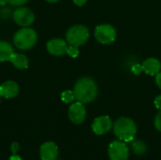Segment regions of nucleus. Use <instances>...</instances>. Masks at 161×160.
Returning <instances> with one entry per match:
<instances>
[{"label":"nucleus","instance_id":"nucleus-13","mask_svg":"<svg viewBox=\"0 0 161 160\" xmlns=\"http://www.w3.org/2000/svg\"><path fill=\"white\" fill-rule=\"evenodd\" d=\"M142 68L146 74L154 76L161 71V62L156 58H149L143 61Z\"/></svg>","mask_w":161,"mask_h":160},{"label":"nucleus","instance_id":"nucleus-1","mask_svg":"<svg viewBox=\"0 0 161 160\" xmlns=\"http://www.w3.org/2000/svg\"><path fill=\"white\" fill-rule=\"evenodd\" d=\"M74 93L75 100L82 104H89L93 102L98 94V87L92 77L84 76L79 78L74 87Z\"/></svg>","mask_w":161,"mask_h":160},{"label":"nucleus","instance_id":"nucleus-8","mask_svg":"<svg viewBox=\"0 0 161 160\" xmlns=\"http://www.w3.org/2000/svg\"><path fill=\"white\" fill-rule=\"evenodd\" d=\"M68 117L69 120L75 124H83L87 117V110L84 104L78 101H76L75 103H72L68 109Z\"/></svg>","mask_w":161,"mask_h":160},{"label":"nucleus","instance_id":"nucleus-24","mask_svg":"<svg viewBox=\"0 0 161 160\" xmlns=\"http://www.w3.org/2000/svg\"><path fill=\"white\" fill-rule=\"evenodd\" d=\"M156 83H157L158 87L161 90V71L156 75Z\"/></svg>","mask_w":161,"mask_h":160},{"label":"nucleus","instance_id":"nucleus-19","mask_svg":"<svg viewBox=\"0 0 161 160\" xmlns=\"http://www.w3.org/2000/svg\"><path fill=\"white\" fill-rule=\"evenodd\" d=\"M154 125H155V128L161 132V110H159V112L156 115L155 117V120H154Z\"/></svg>","mask_w":161,"mask_h":160},{"label":"nucleus","instance_id":"nucleus-25","mask_svg":"<svg viewBox=\"0 0 161 160\" xmlns=\"http://www.w3.org/2000/svg\"><path fill=\"white\" fill-rule=\"evenodd\" d=\"M8 160H23L22 159V157H19V156H17V155H12Z\"/></svg>","mask_w":161,"mask_h":160},{"label":"nucleus","instance_id":"nucleus-14","mask_svg":"<svg viewBox=\"0 0 161 160\" xmlns=\"http://www.w3.org/2000/svg\"><path fill=\"white\" fill-rule=\"evenodd\" d=\"M9 62L16 68L19 70H25L28 68L29 65V60L28 58L22 53H14L12 55V57L10 58Z\"/></svg>","mask_w":161,"mask_h":160},{"label":"nucleus","instance_id":"nucleus-15","mask_svg":"<svg viewBox=\"0 0 161 160\" xmlns=\"http://www.w3.org/2000/svg\"><path fill=\"white\" fill-rule=\"evenodd\" d=\"M13 54V46L6 41H0V62L9 61Z\"/></svg>","mask_w":161,"mask_h":160},{"label":"nucleus","instance_id":"nucleus-16","mask_svg":"<svg viewBox=\"0 0 161 160\" xmlns=\"http://www.w3.org/2000/svg\"><path fill=\"white\" fill-rule=\"evenodd\" d=\"M131 149L134 154L138 156H143L147 152V145L141 140H133L131 141Z\"/></svg>","mask_w":161,"mask_h":160},{"label":"nucleus","instance_id":"nucleus-6","mask_svg":"<svg viewBox=\"0 0 161 160\" xmlns=\"http://www.w3.org/2000/svg\"><path fill=\"white\" fill-rule=\"evenodd\" d=\"M108 155L109 160H128L130 151L126 142L123 141H113L108 145Z\"/></svg>","mask_w":161,"mask_h":160},{"label":"nucleus","instance_id":"nucleus-27","mask_svg":"<svg viewBox=\"0 0 161 160\" xmlns=\"http://www.w3.org/2000/svg\"><path fill=\"white\" fill-rule=\"evenodd\" d=\"M45 1H47V2H49V3H57V2L59 1V0H45Z\"/></svg>","mask_w":161,"mask_h":160},{"label":"nucleus","instance_id":"nucleus-20","mask_svg":"<svg viewBox=\"0 0 161 160\" xmlns=\"http://www.w3.org/2000/svg\"><path fill=\"white\" fill-rule=\"evenodd\" d=\"M8 4H10L11 6H14V7H22L25 4H26L28 0H8Z\"/></svg>","mask_w":161,"mask_h":160},{"label":"nucleus","instance_id":"nucleus-12","mask_svg":"<svg viewBox=\"0 0 161 160\" xmlns=\"http://www.w3.org/2000/svg\"><path fill=\"white\" fill-rule=\"evenodd\" d=\"M20 91L19 85L16 81L7 80L0 85V96L6 99H11L18 95Z\"/></svg>","mask_w":161,"mask_h":160},{"label":"nucleus","instance_id":"nucleus-26","mask_svg":"<svg viewBox=\"0 0 161 160\" xmlns=\"http://www.w3.org/2000/svg\"><path fill=\"white\" fill-rule=\"evenodd\" d=\"M7 3H8V0H0V6H5L7 5Z\"/></svg>","mask_w":161,"mask_h":160},{"label":"nucleus","instance_id":"nucleus-3","mask_svg":"<svg viewBox=\"0 0 161 160\" xmlns=\"http://www.w3.org/2000/svg\"><path fill=\"white\" fill-rule=\"evenodd\" d=\"M38 41L37 32L31 28L30 26L22 27L17 30L13 36V43L14 46L22 51L29 50L35 46Z\"/></svg>","mask_w":161,"mask_h":160},{"label":"nucleus","instance_id":"nucleus-28","mask_svg":"<svg viewBox=\"0 0 161 160\" xmlns=\"http://www.w3.org/2000/svg\"><path fill=\"white\" fill-rule=\"evenodd\" d=\"M0 98H1V96H0Z\"/></svg>","mask_w":161,"mask_h":160},{"label":"nucleus","instance_id":"nucleus-23","mask_svg":"<svg viewBox=\"0 0 161 160\" xmlns=\"http://www.w3.org/2000/svg\"><path fill=\"white\" fill-rule=\"evenodd\" d=\"M87 1H88V0H73L74 4L76 5L77 7H82V6H84V5L87 3Z\"/></svg>","mask_w":161,"mask_h":160},{"label":"nucleus","instance_id":"nucleus-5","mask_svg":"<svg viewBox=\"0 0 161 160\" xmlns=\"http://www.w3.org/2000/svg\"><path fill=\"white\" fill-rule=\"evenodd\" d=\"M117 31L115 27L109 24L99 25L95 27L94 38L102 44H109L116 40Z\"/></svg>","mask_w":161,"mask_h":160},{"label":"nucleus","instance_id":"nucleus-18","mask_svg":"<svg viewBox=\"0 0 161 160\" xmlns=\"http://www.w3.org/2000/svg\"><path fill=\"white\" fill-rule=\"evenodd\" d=\"M66 54H68L71 58H77L79 55V49L77 46H74V45H69L67 46V50H66Z\"/></svg>","mask_w":161,"mask_h":160},{"label":"nucleus","instance_id":"nucleus-10","mask_svg":"<svg viewBox=\"0 0 161 160\" xmlns=\"http://www.w3.org/2000/svg\"><path fill=\"white\" fill-rule=\"evenodd\" d=\"M68 43L66 40L60 38H54L46 42V49L48 53L55 57H61L66 54Z\"/></svg>","mask_w":161,"mask_h":160},{"label":"nucleus","instance_id":"nucleus-9","mask_svg":"<svg viewBox=\"0 0 161 160\" xmlns=\"http://www.w3.org/2000/svg\"><path fill=\"white\" fill-rule=\"evenodd\" d=\"M112 127H113V123L110 117L108 115H103L95 118L92 124V129L93 133L97 136L106 135L112 129Z\"/></svg>","mask_w":161,"mask_h":160},{"label":"nucleus","instance_id":"nucleus-22","mask_svg":"<svg viewBox=\"0 0 161 160\" xmlns=\"http://www.w3.org/2000/svg\"><path fill=\"white\" fill-rule=\"evenodd\" d=\"M154 104H155V106H156V108H157L158 109L161 110V94L160 95H158V96L155 98Z\"/></svg>","mask_w":161,"mask_h":160},{"label":"nucleus","instance_id":"nucleus-21","mask_svg":"<svg viewBox=\"0 0 161 160\" xmlns=\"http://www.w3.org/2000/svg\"><path fill=\"white\" fill-rule=\"evenodd\" d=\"M20 149V145L18 142H12L10 145V151L12 153V155H17L18 151Z\"/></svg>","mask_w":161,"mask_h":160},{"label":"nucleus","instance_id":"nucleus-2","mask_svg":"<svg viewBox=\"0 0 161 160\" xmlns=\"http://www.w3.org/2000/svg\"><path fill=\"white\" fill-rule=\"evenodd\" d=\"M113 133L116 138L125 142H131L137 134L136 123L128 117H121L113 124Z\"/></svg>","mask_w":161,"mask_h":160},{"label":"nucleus","instance_id":"nucleus-4","mask_svg":"<svg viewBox=\"0 0 161 160\" xmlns=\"http://www.w3.org/2000/svg\"><path fill=\"white\" fill-rule=\"evenodd\" d=\"M90 38V30L84 25H72L65 34L66 41L69 45L81 46L86 43Z\"/></svg>","mask_w":161,"mask_h":160},{"label":"nucleus","instance_id":"nucleus-11","mask_svg":"<svg viewBox=\"0 0 161 160\" xmlns=\"http://www.w3.org/2000/svg\"><path fill=\"white\" fill-rule=\"evenodd\" d=\"M58 156V147L53 141H46L40 148V157L42 160H57Z\"/></svg>","mask_w":161,"mask_h":160},{"label":"nucleus","instance_id":"nucleus-17","mask_svg":"<svg viewBox=\"0 0 161 160\" xmlns=\"http://www.w3.org/2000/svg\"><path fill=\"white\" fill-rule=\"evenodd\" d=\"M61 100L62 102H64L65 104H71V103H74V101L75 100V93L73 91H70V90H66L64 91L62 93H61Z\"/></svg>","mask_w":161,"mask_h":160},{"label":"nucleus","instance_id":"nucleus-7","mask_svg":"<svg viewBox=\"0 0 161 160\" xmlns=\"http://www.w3.org/2000/svg\"><path fill=\"white\" fill-rule=\"evenodd\" d=\"M12 19L18 25L27 27L33 25L35 21L34 12L26 7H18L12 12Z\"/></svg>","mask_w":161,"mask_h":160}]
</instances>
